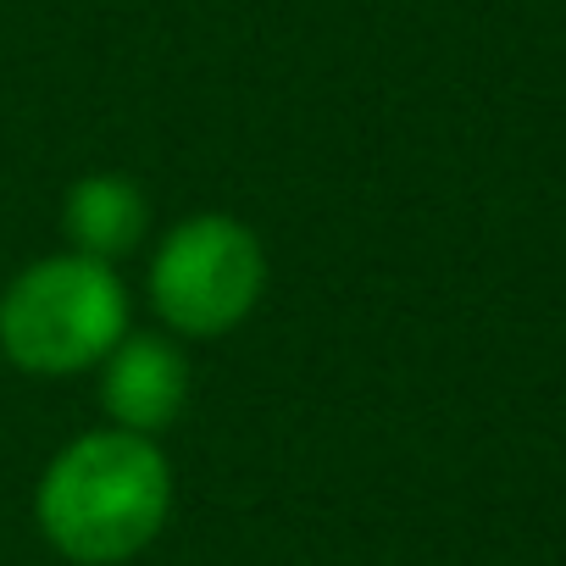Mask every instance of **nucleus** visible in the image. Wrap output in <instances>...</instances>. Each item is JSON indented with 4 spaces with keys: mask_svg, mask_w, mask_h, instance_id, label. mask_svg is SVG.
<instances>
[{
    "mask_svg": "<svg viewBox=\"0 0 566 566\" xmlns=\"http://www.w3.org/2000/svg\"><path fill=\"white\" fill-rule=\"evenodd\" d=\"M189 395V367L184 356L156 339V334H123L117 350L106 356V378H101V400L117 417V428L128 433H156L184 411Z\"/></svg>",
    "mask_w": 566,
    "mask_h": 566,
    "instance_id": "nucleus-4",
    "label": "nucleus"
},
{
    "mask_svg": "<svg viewBox=\"0 0 566 566\" xmlns=\"http://www.w3.org/2000/svg\"><path fill=\"white\" fill-rule=\"evenodd\" d=\"M128 334V290L112 261L51 255L29 266L0 301V350L23 373H84Z\"/></svg>",
    "mask_w": 566,
    "mask_h": 566,
    "instance_id": "nucleus-2",
    "label": "nucleus"
},
{
    "mask_svg": "<svg viewBox=\"0 0 566 566\" xmlns=\"http://www.w3.org/2000/svg\"><path fill=\"white\" fill-rule=\"evenodd\" d=\"M172 505L167 455L128 428L73 439L40 483L45 538L84 566H117L139 555Z\"/></svg>",
    "mask_w": 566,
    "mask_h": 566,
    "instance_id": "nucleus-1",
    "label": "nucleus"
},
{
    "mask_svg": "<svg viewBox=\"0 0 566 566\" xmlns=\"http://www.w3.org/2000/svg\"><path fill=\"white\" fill-rule=\"evenodd\" d=\"M145 222H150L145 195L117 172H95L67 189V239L78 244V255L112 261L145 239Z\"/></svg>",
    "mask_w": 566,
    "mask_h": 566,
    "instance_id": "nucleus-5",
    "label": "nucleus"
},
{
    "mask_svg": "<svg viewBox=\"0 0 566 566\" xmlns=\"http://www.w3.org/2000/svg\"><path fill=\"white\" fill-rule=\"evenodd\" d=\"M266 283V255L261 239L233 222V217H189L178 222L150 266V301L156 312L189 334V339H211L239 328Z\"/></svg>",
    "mask_w": 566,
    "mask_h": 566,
    "instance_id": "nucleus-3",
    "label": "nucleus"
}]
</instances>
